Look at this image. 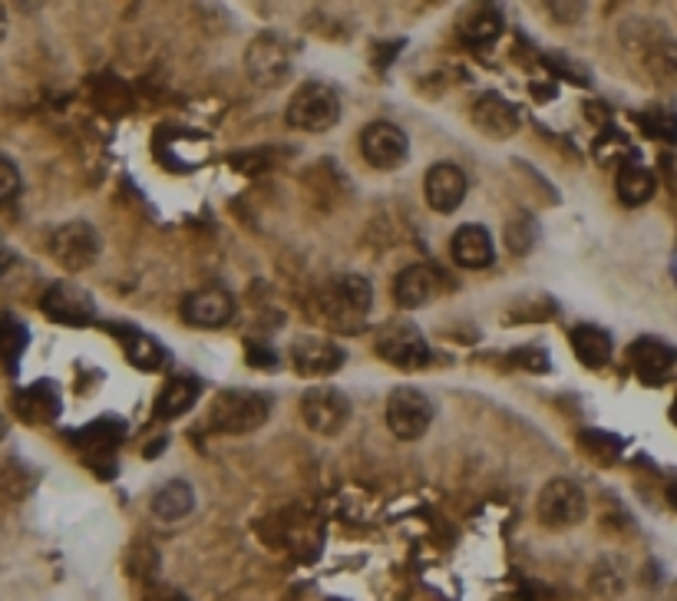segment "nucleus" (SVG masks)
<instances>
[{
	"label": "nucleus",
	"mask_w": 677,
	"mask_h": 601,
	"mask_svg": "<svg viewBox=\"0 0 677 601\" xmlns=\"http://www.w3.org/2000/svg\"><path fill=\"white\" fill-rule=\"evenodd\" d=\"M671 420H675V426H677V397H675V403H671Z\"/></svg>",
	"instance_id": "obj_35"
},
{
	"label": "nucleus",
	"mask_w": 677,
	"mask_h": 601,
	"mask_svg": "<svg viewBox=\"0 0 677 601\" xmlns=\"http://www.w3.org/2000/svg\"><path fill=\"white\" fill-rule=\"evenodd\" d=\"M440 272L433 265H406L393 282V298L400 307H426L440 295Z\"/></svg>",
	"instance_id": "obj_17"
},
{
	"label": "nucleus",
	"mask_w": 677,
	"mask_h": 601,
	"mask_svg": "<svg viewBox=\"0 0 677 601\" xmlns=\"http://www.w3.org/2000/svg\"><path fill=\"white\" fill-rule=\"evenodd\" d=\"M377 354L396 370H423L430 363V344L413 324H393L377 334Z\"/></svg>",
	"instance_id": "obj_9"
},
{
	"label": "nucleus",
	"mask_w": 677,
	"mask_h": 601,
	"mask_svg": "<svg viewBox=\"0 0 677 601\" xmlns=\"http://www.w3.org/2000/svg\"><path fill=\"white\" fill-rule=\"evenodd\" d=\"M288 123L302 133H328L340 123V96L328 83H305L288 103Z\"/></svg>",
	"instance_id": "obj_2"
},
{
	"label": "nucleus",
	"mask_w": 677,
	"mask_h": 601,
	"mask_svg": "<svg viewBox=\"0 0 677 601\" xmlns=\"http://www.w3.org/2000/svg\"><path fill=\"white\" fill-rule=\"evenodd\" d=\"M449 255L459 268L466 272H479V268H489L493 259H496V245H493V235L483 229V225H463L453 232L449 239Z\"/></svg>",
	"instance_id": "obj_13"
},
{
	"label": "nucleus",
	"mask_w": 677,
	"mask_h": 601,
	"mask_svg": "<svg viewBox=\"0 0 677 601\" xmlns=\"http://www.w3.org/2000/svg\"><path fill=\"white\" fill-rule=\"evenodd\" d=\"M123 347H126L129 363L139 367V370H146V373H156V370H162V367L169 363V350H166L156 337L136 330V327H126Z\"/></svg>",
	"instance_id": "obj_24"
},
{
	"label": "nucleus",
	"mask_w": 677,
	"mask_h": 601,
	"mask_svg": "<svg viewBox=\"0 0 677 601\" xmlns=\"http://www.w3.org/2000/svg\"><path fill=\"white\" fill-rule=\"evenodd\" d=\"M182 317L195 327H225L235 317V298L222 288H202L182 300Z\"/></svg>",
	"instance_id": "obj_14"
},
{
	"label": "nucleus",
	"mask_w": 677,
	"mask_h": 601,
	"mask_svg": "<svg viewBox=\"0 0 677 601\" xmlns=\"http://www.w3.org/2000/svg\"><path fill=\"white\" fill-rule=\"evenodd\" d=\"M199 397H202V387H199L195 377H172L162 387L159 400H156V417L159 420H176V417L189 413L199 403Z\"/></svg>",
	"instance_id": "obj_21"
},
{
	"label": "nucleus",
	"mask_w": 677,
	"mask_h": 601,
	"mask_svg": "<svg viewBox=\"0 0 677 601\" xmlns=\"http://www.w3.org/2000/svg\"><path fill=\"white\" fill-rule=\"evenodd\" d=\"M569 344H572L575 357H579L589 370L605 367V363L612 360V350H615L612 334H609L605 327H599V324H575V327L569 330Z\"/></svg>",
	"instance_id": "obj_18"
},
{
	"label": "nucleus",
	"mask_w": 677,
	"mask_h": 601,
	"mask_svg": "<svg viewBox=\"0 0 677 601\" xmlns=\"http://www.w3.org/2000/svg\"><path fill=\"white\" fill-rule=\"evenodd\" d=\"M123 436H126V426L119 420H99V423H89L86 430H80L76 443L86 446L93 456H103V453H113Z\"/></svg>",
	"instance_id": "obj_26"
},
{
	"label": "nucleus",
	"mask_w": 677,
	"mask_h": 601,
	"mask_svg": "<svg viewBox=\"0 0 677 601\" xmlns=\"http://www.w3.org/2000/svg\"><path fill=\"white\" fill-rule=\"evenodd\" d=\"M43 314L53 324H66V327H86L96 320V300L86 288H80L76 282H56L46 288L43 295Z\"/></svg>",
	"instance_id": "obj_10"
},
{
	"label": "nucleus",
	"mask_w": 677,
	"mask_h": 601,
	"mask_svg": "<svg viewBox=\"0 0 677 601\" xmlns=\"http://www.w3.org/2000/svg\"><path fill=\"white\" fill-rule=\"evenodd\" d=\"M99 252H103V239L89 222H66L50 235V255L66 272L89 268L99 259Z\"/></svg>",
	"instance_id": "obj_7"
},
{
	"label": "nucleus",
	"mask_w": 677,
	"mask_h": 601,
	"mask_svg": "<svg viewBox=\"0 0 677 601\" xmlns=\"http://www.w3.org/2000/svg\"><path fill=\"white\" fill-rule=\"evenodd\" d=\"M248 363H252V367L275 370V367H278V354L268 350V347H255V344H248Z\"/></svg>",
	"instance_id": "obj_30"
},
{
	"label": "nucleus",
	"mask_w": 677,
	"mask_h": 601,
	"mask_svg": "<svg viewBox=\"0 0 677 601\" xmlns=\"http://www.w3.org/2000/svg\"><path fill=\"white\" fill-rule=\"evenodd\" d=\"M20 196V172L10 159L0 156V202H10Z\"/></svg>",
	"instance_id": "obj_28"
},
{
	"label": "nucleus",
	"mask_w": 677,
	"mask_h": 601,
	"mask_svg": "<svg viewBox=\"0 0 677 601\" xmlns=\"http://www.w3.org/2000/svg\"><path fill=\"white\" fill-rule=\"evenodd\" d=\"M433 423V400L416 390V387H396L387 397V426L396 440L413 443L420 436H426Z\"/></svg>",
	"instance_id": "obj_5"
},
{
	"label": "nucleus",
	"mask_w": 677,
	"mask_h": 601,
	"mask_svg": "<svg viewBox=\"0 0 677 601\" xmlns=\"http://www.w3.org/2000/svg\"><path fill=\"white\" fill-rule=\"evenodd\" d=\"M335 300H340L338 320H343V314H353V317H363L373 304V285L360 275H343L335 285Z\"/></svg>",
	"instance_id": "obj_25"
},
{
	"label": "nucleus",
	"mask_w": 677,
	"mask_h": 601,
	"mask_svg": "<svg viewBox=\"0 0 677 601\" xmlns=\"http://www.w3.org/2000/svg\"><path fill=\"white\" fill-rule=\"evenodd\" d=\"M3 33H7V13H3V7H0V40H3Z\"/></svg>",
	"instance_id": "obj_32"
},
{
	"label": "nucleus",
	"mask_w": 677,
	"mask_h": 601,
	"mask_svg": "<svg viewBox=\"0 0 677 601\" xmlns=\"http://www.w3.org/2000/svg\"><path fill=\"white\" fill-rule=\"evenodd\" d=\"M473 126L489 139H509L519 129V109L509 99L486 93L473 106Z\"/></svg>",
	"instance_id": "obj_16"
},
{
	"label": "nucleus",
	"mask_w": 677,
	"mask_h": 601,
	"mask_svg": "<svg viewBox=\"0 0 677 601\" xmlns=\"http://www.w3.org/2000/svg\"><path fill=\"white\" fill-rule=\"evenodd\" d=\"M360 156L373 166V169H400L410 156V139L396 123H370L360 129Z\"/></svg>",
	"instance_id": "obj_8"
},
{
	"label": "nucleus",
	"mask_w": 677,
	"mask_h": 601,
	"mask_svg": "<svg viewBox=\"0 0 677 601\" xmlns=\"http://www.w3.org/2000/svg\"><path fill=\"white\" fill-rule=\"evenodd\" d=\"M668 499H671V506H677V486H671V489H668Z\"/></svg>",
	"instance_id": "obj_34"
},
{
	"label": "nucleus",
	"mask_w": 677,
	"mask_h": 601,
	"mask_svg": "<svg viewBox=\"0 0 677 601\" xmlns=\"http://www.w3.org/2000/svg\"><path fill=\"white\" fill-rule=\"evenodd\" d=\"M536 513H539V523L549 526V529H572V526H579L589 516L585 489L575 479L556 476V479H549L542 486Z\"/></svg>",
	"instance_id": "obj_3"
},
{
	"label": "nucleus",
	"mask_w": 677,
	"mask_h": 601,
	"mask_svg": "<svg viewBox=\"0 0 677 601\" xmlns=\"http://www.w3.org/2000/svg\"><path fill=\"white\" fill-rule=\"evenodd\" d=\"M628 360L645 383H662L677 363V350L658 337H638L628 347Z\"/></svg>",
	"instance_id": "obj_15"
},
{
	"label": "nucleus",
	"mask_w": 677,
	"mask_h": 601,
	"mask_svg": "<svg viewBox=\"0 0 677 601\" xmlns=\"http://www.w3.org/2000/svg\"><path fill=\"white\" fill-rule=\"evenodd\" d=\"M27 344H30L27 327H23L17 317L0 314V360H3L7 367H17V360H20V354L27 350Z\"/></svg>",
	"instance_id": "obj_27"
},
{
	"label": "nucleus",
	"mask_w": 677,
	"mask_h": 601,
	"mask_svg": "<svg viewBox=\"0 0 677 601\" xmlns=\"http://www.w3.org/2000/svg\"><path fill=\"white\" fill-rule=\"evenodd\" d=\"M292 46L278 33H258L245 50V70L255 86L275 89L292 76Z\"/></svg>",
	"instance_id": "obj_4"
},
{
	"label": "nucleus",
	"mask_w": 677,
	"mask_h": 601,
	"mask_svg": "<svg viewBox=\"0 0 677 601\" xmlns=\"http://www.w3.org/2000/svg\"><path fill=\"white\" fill-rule=\"evenodd\" d=\"M503 30H506V17H503V10L493 7V3L469 7V10H463V17H459V33H463L469 43H476V46L493 43Z\"/></svg>",
	"instance_id": "obj_20"
},
{
	"label": "nucleus",
	"mask_w": 677,
	"mask_h": 601,
	"mask_svg": "<svg viewBox=\"0 0 677 601\" xmlns=\"http://www.w3.org/2000/svg\"><path fill=\"white\" fill-rule=\"evenodd\" d=\"M466 189H469V179L456 162H436V166H430V172L423 179V199L440 215H453L463 205Z\"/></svg>",
	"instance_id": "obj_11"
},
{
	"label": "nucleus",
	"mask_w": 677,
	"mask_h": 601,
	"mask_svg": "<svg viewBox=\"0 0 677 601\" xmlns=\"http://www.w3.org/2000/svg\"><path fill=\"white\" fill-rule=\"evenodd\" d=\"M17 413L27 423H53L60 417V393L50 380H36L33 387L17 393Z\"/></svg>",
	"instance_id": "obj_19"
},
{
	"label": "nucleus",
	"mask_w": 677,
	"mask_h": 601,
	"mask_svg": "<svg viewBox=\"0 0 677 601\" xmlns=\"http://www.w3.org/2000/svg\"><path fill=\"white\" fill-rule=\"evenodd\" d=\"M272 417V400L262 390H222L205 417V426L215 433L242 436L265 426Z\"/></svg>",
	"instance_id": "obj_1"
},
{
	"label": "nucleus",
	"mask_w": 677,
	"mask_h": 601,
	"mask_svg": "<svg viewBox=\"0 0 677 601\" xmlns=\"http://www.w3.org/2000/svg\"><path fill=\"white\" fill-rule=\"evenodd\" d=\"M288 357H292V367H295L302 377H311V380L338 373L340 367H343V360H347V354L340 350L335 340H328V337H311V334H308V337H298V340L292 344Z\"/></svg>",
	"instance_id": "obj_12"
},
{
	"label": "nucleus",
	"mask_w": 677,
	"mask_h": 601,
	"mask_svg": "<svg viewBox=\"0 0 677 601\" xmlns=\"http://www.w3.org/2000/svg\"><path fill=\"white\" fill-rule=\"evenodd\" d=\"M302 420L318 436H338L340 430L350 423V400L343 390L331 387V383L308 387L302 393Z\"/></svg>",
	"instance_id": "obj_6"
},
{
	"label": "nucleus",
	"mask_w": 677,
	"mask_h": 601,
	"mask_svg": "<svg viewBox=\"0 0 677 601\" xmlns=\"http://www.w3.org/2000/svg\"><path fill=\"white\" fill-rule=\"evenodd\" d=\"M615 189H618V199L625 205H645L652 202L655 189H658V179L648 166L642 162H622L618 166V179H615Z\"/></svg>",
	"instance_id": "obj_23"
},
{
	"label": "nucleus",
	"mask_w": 677,
	"mask_h": 601,
	"mask_svg": "<svg viewBox=\"0 0 677 601\" xmlns=\"http://www.w3.org/2000/svg\"><path fill=\"white\" fill-rule=\"evenodd\" d=\"M512 357H516V363H522L529 370H546L549 367V360H532V357H546V350H539V347H522Z\"/></svg>",
	"instance_id": "obj_31"
},
{
	"label": "nucleus",
	"mask_w": 677,
	"mask_h": 601,
	"mask_svg": "<svg viewBox=\"0 0 677 601\" xmlns=\"http://www.w3.org/2000/svg\"><path fill=\"white\" fill-rule=\"evenodd\" d=\"M3 436H7V417L0 413V440H3Z\"/></svg>",
	"instance_id": "obj_33"
},
{
	"label": "nucleus",
	"mask_w": 677,
	"mask_h": 601,
	"mask_svg": "<svg viewBox=\"0 0 677 601\" xmlns=\"http://www.w3.org/2000/svg\"><path fill=\"white\" fill-rule=\"evenodd\" d=\"M149 509H152V516H156L159 523H179V519H186V516L195 509V493H192L189 483L172 479V483H166L162 489H156Z\"/></svg>",
	"instance_id": "obj_22"
},
{
	"label": "nucleus",
	"mask_w": 677,
	"mask_h": 601,
	"mask_svg": "<svg viewBox=\"0 0 677 601\" xmlns=\"http://www.w3.org/2000/svg\"><path fill=\"white\" fill-rule=\"evenodd\" d=\"M642 126H645L652 136H662V139H677V116H668V113L642 116Z\"/></svg>",
	"instance_id": "obj_29"
}]
</instances>
